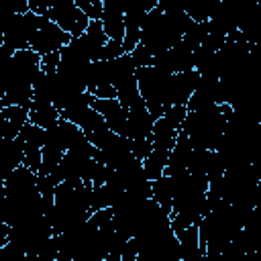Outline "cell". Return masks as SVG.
Returning a JSON list of instances; mask_svg holds the SVG:
<instances>
[{
	"label": "cell",
	"mask_w": 261,
	"mask_h": 261,
	"mask_svg": "<svg viewBox=\"0 0 261 261\" xmlns=\"http://www.w3.org/2000/svg\"><path fill=\"white\" fill-rule=\"evenodd\" d=\"M192 24H194L192 18L184 12L179 4L175 6V4L157 2V6L145 16L141 31V45L153 57L165 53L184 41Z\"/></svg>",
	"instance_id": "cell-1"
},
{
	"label": "cell",
	"mask_w": 261,
	"mask_h": 261,
	"mask_svg": "<svg viewBox=\"0 0 261 261\" xmlns=\"http://www.w3.org/2000/svg\"><path fill=\"white\" fill-rule=\"evenodd\" d=\"M41 55L35 51H18L4 61L2 69V106L31 108L35 98V84L41 77Z\"/></svg>",
	"instance_id": "cell-2"
},
{
	"label": "cell",
	"mask_w": 261,
	"mask_h": 261,
	"mask_svg": "<svg viewBox=\"0 0 261 261\" xmlns=\"http://www.w3.org/2000/svg\"><path fill=\"white\" fill-rule=\"evenodd\" d=\"M200 245L206 253H222L224 247L243 230L239 210L228 202H212L198 224Z\"/></svg>",
	"instance_id": "cell-3"
},
{
	"label": "cell",
	"mask_w": 261,
	"mask_h": 261,
	"mask_svg": "<svg viewBox=\"0 0 261 261\" xmlns=\"http://www.w3.org/2000/svg\"><path fill=\"white\" fill-rule=\"evenodd\" d=\"M230 112L232 108L228 104L210 106L202 110H188L181 130L188 135L196 151H216L224 137Z\"/></svg>",
	"instance_id": "cell-4"
},
{
	"label": "cell",
	"mask_w": 261,
	"mask_h": 261,
	"mask_svg": "<svg viewBox=\"0 0 261 261\" xmlns=\"http://www.w3.org/2000/svg\"><path fill=\"white\" fill-rule=\"evenodd\" d=\"M139 92L155 118H161L173 106V75L153 65L137 69Z\"/></svg>",
	"instance_id": "cell-5"
},
{
	"label": "cell",
	"mask_w": 261,
	"mask_h": 261,
	"mask_svg": "<svg viewBox=\"0 0 261 261\" xmlns=\"http://www.w3.org/2000/svg\"><path fill=\"white\" fill-rule=\"evenodd\" d=\"M71 35H67L61 27H57L49 16L39 14L37 18V29L31 37V51L37 55H49V53H59L63 47L71 43Z\"/></svg>",
	"instance_id": "cell-6"
},
{
	"label": "cell",
	"mask_w": 261,
	"mask_h": 261,
	"mask_svg": "<svg viewBox=\"0 0 261 261\" xmlns=\"http://www.w3.org/2000/svg\"><path fill=\"white\" fill-rule=\"evenodd\" d=\"M47 16L73 39L82 37L90 24V18L82 12L75 0H49Z\"/></svg>",
	"instance_id": "cell-7"
},
{
	"label": "cell",
	"mask_w": 261,
	"mask_h": 261,
	"mask_svg": "<svg viewBox=\"0 0 261 261\" xmlns=\"http://www.w3.org/2000/svg\"><path fill=\"white\" fill-rule=\"evenodd\" d=\"M96 159L100 163H104L106 167H110V169H120L122 165H126L128 161L135 159L133 147H130V139L120 137L116 133H110L96 147Z\"/></svg>",
	"instance_id": "cell-8"
},
{
	"label": "cell",
	"mask_w": 261,
	"mask_h": 261,
	"mask_svg": "<svg viewBox=\"0 0 261 261\" xmlns=\"http://www.w3.org/2000/svg\"><path fill=\"white\" fill-rule=\"evenodd\" d=\"M194 49L190 45H186L184 41L179 45H175L173 49L165 51V53H159L153 57L151 65L165 71V73H171V75H177V73H186V71H192L196 69V61H194Z\"/></svg>",
	"instance_id": "cell-9"
},
{
	"label": "cell",
	"mask_w": 261,
	"mask_h": 261,
	"mask_svg": "<svg viewBox=\"0 0 261 261\" xmlns=\"http://www.w3.org/2000/svg\"><path fill=\"white\" fill-rule=\"evenodd\" d=\"M102 29L108 41H124V2L122 0H104V14H102Z\"/></svg>",
	"instance_id": "cell-10"
},
{
	"label": "cell",
	"mask_w": 261,
	"mask_h": 261,
	"mask_svg": "<svg viewBox=\"0 0 261 261\" xmlns=\"http://www.w3.org/2000/svg\"><path fill=\"white\" fill-rule=\"evenodd\" d=\"M92 106L104 116V120H106V124L112 133H116L120 137H126V133H128V112L116 98L114 100H94Z\"/></svg>",
	"instance_id": "cell-11"
},
{
	"label": "cell",
	"mask_w": 261,
	"mask_h": 261,
	"mask_svg": "<svg viewBox=\"0 0 261 261\" xmlns=\"http://www.w3.org/2000/svg\"><path fill=\"white\" fill-rule=\"evenodd\" d=\"M239 33L249 45H255L261 41V2L245 0L241 20H239Z\"/></svg>",
	"instance_id": "cell-12"
},
{
	"label": "cell",
	"mask_w": 261,
	"mask_h": 261,
	"mask_svg": "<svg viewBox=\"0 0 261 261\" xmlns=\"http://www.w3.org/2000/svg\"><path fill=\"white\" fill-rule=\"evenodd\" d=\"M126 112H128V133H126V137L130 141L153 137V128H155L157 118L151 114V110L147 108V104L135 106V108H130Z\"/></svg>",
	"instance_id": "cell-13"
},
{
	"label": "cell",
	"mask_w": 261,
	"mask_h": 261,
	"mask_svg": "<svg viewBox=\"0 0 261 261\" xmlns=\"http://www.w3.org/2000/svg\"><path fill=\"white\" fill-rule=\"evenodd\" d=\"M29 124V108L2 106L0 108V139H18L20 130Z\"/></svg>",
	"instance_id": "cell-14"
},
{
	"label": "cell",
	"mask_w": 261,
	"mask_h": 261,
	"mask_svg": "<svg viewBox=\"0 0 261 261\" xmlns=\"http://www.w3.org/2000/svg\"><path fill=\"white\" fill-rule=\"evenodd\" d=\"M0 159L4 165V177H8L16 167L24 163V143L22 139H0Z\"/></svg>",
	"instance_id": "cell-15"
},
{
	"label": "cell",
	"mask_w": 261,
	"mask_h": 261,
	"mask_svg": "<svg viewBox=\"0 0 261 261\" xmlns=\"http://www.w3.org/2000/svg\"><path fill=\"white\" fill-rule=\"evenodd\" d=\"M200 73L196 69L173 75V106H188L192 94L196 92Z\"/></svg>",
	"instance_id": "cell-16"
},
{
	"label": "cell",
	"mask_w": 261,
	"mask_h": 261,
	"mask_svg": "<svg viewBox=\"0 0 261 261\" xmlns=\"http://www.w3.org/2000/svg\"><path fill=\"white\" fill-rule=\"evenodd\" d=\"M59 120H61V114L51 102H33V106L29 108V122L45 130L59 124Z\"/></svg>",
	"instance_id": "cell-17"
},
{
	"label": "cell",
	"mask_w": 261,
	"mask_h": 261,
	"mask_svg": "<svg viewBox=\"0 0 261 261\" xmlns=\"http://www.w3.org/2000/svg\"><path fill=\"white\" fill-rule=\"evenodd\" d=\"M151 200H155L163 212H167L171 216V208H173V184L169 175H163L155 181H151Z\"/></svg>",
	"instance_id": "cell-18"
},
{
	"label": "cell",
	"mask_w": 261,
	"mask_h": 261,
	"mask_svg": "<svg viewBox=\"0 0 261 261\" xmlns=\"http://www.w3.org/2000/svg\"><path fill=\"white\" fill-rule=\"evenodd\" d=\"M169 153L167 149H161V147H153L151 155L143 161V167H145V173L149 177V181H155L159 177L165 175V169H167V161H169Z\"/></svg>",
	"instance_id": "cell-19"
},
{
	"label": "cell",
	"mask_w": 261,
	"mask_h": 261,
	"mask_svg": "<svg viewBox=\"0 0 261 261\" xmlns=\"http://www.w3.org/2000/svg\"><path fill=\"white\" fill-rule=\"evenodd\" d=\"M177 135H179V130L173 128V126L161 116V118H157L155 128H153V147H161V149L171 151V149L175 147Z\"/></svg>",
	"instance_id": "cell-20"
},
{
	"label": "cell",
	"mask_w": 261,
	"mask_h": 261,
	"mask_svg": "<svg viewBox=\"0 0 261 261\" xmlns=\"http://www.w3.org/2000/svg\"><path fill=\"white\" fill-rule=\"evenodd\" d=\"M177 239H179V245H181V255H184L181 259L204 251L202 245H200V228L196 224L186 228V230H181V232H177Z\"/></svg>",
	"instance_id": "cell-21"
},
{
	"label": "cell",
	"mask_w": 261,
	"mask_h": 261,
	"mask_svg": "<svg viewBox=\"0 0 261 261\" xmlns=\"http://www.w3.org/2000/svg\"><path fill=\"white\" fill-rule=\"evenodd\" d=\"M216 4L218 2H196V4H186L181 6L184 12L192 18V22H208L216 10Z\"/></svg>",
	"instance_id": "cell-22"
},
{
	"label": "cell",
	"mask_w": 261,
	"mask_h": 261,
	"mask_svg": "<svg viewBox=\"0 0 261 261\" xmlns=\"http://www.w3.org/2000/svg\"><path fill=\"white\" fill-rule=\"evenodd\" d=\"M77 6L82 8V12L90 18V20H102L104 14V0H75Z\"/></svg>",
	"instance_id": "cell-23"
},
{
	"label": "cell",
	"mask_w": 261,
	"mask_h": 261,
	"mask_svg": "<svg viewBox=\"0 0 261 261\" xmlns=\"http://www.w3.org/2000/svg\"><path fill=\"white\" fill-rule=\"evenodd\" d=\"M186 116H188V106H171V108L163 114V118H165L173 128H177V130H181V126H184V122H186Z\"/></svg>",
	"instance_id": "cell-24"
},
{
	"label": "cell",
	"mask_w": 261,
	"mask_h": 261,
	"mask_svg": "<svg viewBox=\"0 0 261 261\" xmlns=\"http://www.w3.org/2000/svg\"><path fill=\"white\" fill-rule=\"evenodd\" d=\"M130 147H133L135 159L145 161V159L151 155V151H153V137H149V139H139V141H130Z\"/></svg>",
	"instance_id": "cell-25"
},
{
	"label": "cell",
	"mask_w": 261,
	"mask_h": 261,
	"mask_svg": "<svg viewBox=\"0 0 261 261\" xmlns=\"http://www.w3.org/2000/svg\"><path fill=\"white\" fill-rule=\"evenodd\" d=\"M29 253H24L22 249H18L12 243H6L4 247H0V261H24Z\"/></svg>",
	"instance_id": "cell-26"
},
{
	"label": "cell",
	"mask_w": 261,
	"mask_h": 261,
	"mask_svg": "<svg viewBox=\"0 0 261 261\" xmlns=\"http://www.w3.org/2000/svg\"><path fill=\"white\" fill-rule=\"evenodd\" d=\"M59 61H61V55L59 53L43 55L41 57V69H43V73H55L57 67H59Z\"/></svg>",
	"instance_id": "cell-27"
},
{
	"label": "cell",
	"mask_w": 261,
	"mask_h": 261,
	"mask_svg": "<svg viewBox=\"0 0 261 261\" xmlns=\"http://www.w3.org/2000/svg\"><path fill=\"white\" fill-rule=\"evenodd\" d=\"M130 55H133V59H135L137 67H149V65H151V61H153V55H151L143 45H139Z\"/></svg>",
	"instance_id": "cell-28"
},
{
	"label": "cell",
	"mask_w": 261,
	"mask_h": 261,
	"mask_svg": "<svg viewBox=\"0 0 261 261\" xmlns=\"http://www.w3.org/2000/svg\"><path fill=\"white\" fill-rule=\"evenodd\" d=\"M120 259H122V261H137V241H135V239H128V241H126Z\"/></svg>",
	"instance_id": "cell-29"
},
{
	"label": "cell",
	"mask_w": 261,
	"mask_h": 261,
	"mask_svg": "<svg viewBox=\"0 0 261 261\" xmlns=\"http://www.w3.org/2000/svg\"><path fill=\"white\" fill-rule=\"evenodd\" d=\"M104 261H122V259H120V255H118V253H110Z\"/></svg>",
	"instance_id": "cell-30"
}]
</instances>
